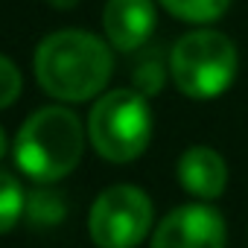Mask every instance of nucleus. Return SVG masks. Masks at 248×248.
Masks as SVG:
<instances>
[{"instance_id": "f257e3e1", "label": "nucleus", "mask_w": 248, "mask_h": 248, "mask_svg": "<svg viewBox=\"0 0 248 248\" xmlns=\"http://www.w3.org/2000/svg\"><path fill=\"white\" fill-rule=\"evenodd\" d=\"M114 70L108 44L82 30H62L47 35L35 50V76L41 88L64 102L96 96Z\"/></svg>"}, {"instance_id": "f03ea898", "label": "nucleus", "mask_w": 248, "mask_h": 248, "mask_svg": "<svg viewBox=\"0 0 248 248\" xmlns=\"http://www.w3.org/2000/svg\"><path fill=\"white\" fill-rule=\"evenodd\" d=\"M82 146L85 135L79 117L62 105H50L35 111L21 126L15 140V161L24 175L47 184L64 178L79 164Z\"/></svg>"}, {"instance_id": "7ed1b4c3", "label": "nucleus", "mask_w": 248, "mask_h": 248, "mask_svg": "<svg viewBox=\"0 0 248 248\" xmlns=\"http://www.w3.org/2000/svg\"><path fill=\"white\" fill-rule=\"evenodd\" d=\"M239 70L236 44L216 30H196L175 41L170 53V76L184 96L213 99L225 93Z\"/></svg>"}, {"instance_id": "20e7f679", "label": "nucleus", "mask_w": 248, "mask_h": 248, "mask_svg": "<svg viewBox=\"0 0 248 248\" xmlns=\"http://www.w3.org/2000/svg\"><path fill=\"white\" fill-rule=\"evenodd\" d=\"M88 135L93 149L114 164H129L140 158L152 138V111L138 91L105 93L88 117Z\"/></svg>"}, {"instance_id": "39448f33", "label": "nucleus", "mask_w": 248, "mask_h": 248, "mask_svg": "<svg viewBox=\"0 0 248 248\" xmlns=\"http://www.w3.org/2000/svg\"><path fill=\"white\" fill-rule=\"evenodd\" d=\"M88 228L99 248H135L152 228V202L132 184L108 187L93 202Z\"/></svg>"}, {"instance_id": "423d86ee", "label": "nucleus", "mask_w": 248, "mask_h": 248, "mask_svg": "<svg viewBox=\"0 0 248 248\" xmlns=\"http://www.w3.org/2000/svg\"><path fill=\"white\" fill-rule=\"evenodd\" d=\"M228 231L216 207L193 202L181 204L161 219L152 236V248H225Z\"/></svg>"}, {"instance_id": "0eeeda50", "label": "nucleus", "mask_w": 248, "mask_h": 248, "mask_svg": "<svg viewBox=\"0 0 248 248\" xmlns=\"http://www.w3.org/2000/svg\"><path fill=\"white\" fill-rule=\"evenodd\" d=\"M102 27L117 50L132 53L143 47L155 32V3L152 0H108Z\"/></svg>"}, {"instance_id": "6e6552de", "label": "nucleus", "mask_w": 248, "mask_h": 248, "mask_svg": "<svg viewBox=\"0 0 248 248\" xmlns=\"http://www.w3.org/2000/svg\"><path fill=\"white\" fill-rule=\"evenodd\" d=\"M178 181L190 196L202 202H213L228 187V164L216 149L193 146L178 161Z\"/></svg>"}, {"instance_id": "1a4fd4ad", "label": "nucleus", "mask_w": 248, "mask_h": 248, "mask_svg": "<svg viewBox=\"0 0 248 248\" xmlns=\"http://www.w3.org/2000/svg\"><path fill=\"white\" fill-rule=\"evenodd\" d=\"M158 3L175 15L178 21H190V24H213L219 21L233 0H158Z\"/></svg>"}, {"instance_id": "9d476101", "label": "nucleus", "mask_w": 248, "mask_h": 248, "mask_svg": "<svg viewBox=\"0 0 248 248\" xmlns=\"http://www.w3.org/2000/svg\"><path fill=\"white\" fill-rule=\"evenodd\" d=\"M24 190L18 184L15 175L0 172V233H6L18 225L21 213H24Z\"/></svg>"}, {"instance_id": "9b49d317", "label": "nucleus", "mask_w": 248, "mask_h": 248, "mask_svg": "<svg viewBox=\"0 0 248 248\" xmlns=\"http://www.w3.org/2000/svg\"><path fill=\"white\" fill-rule=\"evenodd\" d=\"M18 93H21V73L6 56H0V108L12 105Z\"/></svg>"}, {"instance_id": "f8f14e48", "label": "nucleus", "mask_w": 248, "mask_h": 248, "mask_svg": "<svg viewBox=\"0 0 248 248\" xmlns=\"http://www.w3.org/2000/svg\"><path fill=\"white\" fill-rule=\"evenodd\" d=\"M50 3H53V6H59V9H70L76 0H50Z\"/></svg>"}, {"instance_id": "ddd939ff", "label": "nucleus", "mask_w": 248, "mask_h": 248, "mask_svg": "<svg viewBox=\"0 0 248 248\" xmlns=\"http://www.w3.org/2000/svg\"><path fill=\"white\" fill-rule=\"evenodd\" d=\"M6 155V135H3V129H0V158Z\"/></svg>"}]
</instances>
